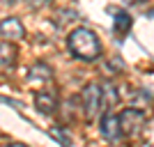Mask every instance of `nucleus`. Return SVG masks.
Returning a JSON list of instances; mask_svg holds the SVG:
<instances>
[{
    "instance_id": "423d86ee",
    "label": "nucleus",
    "mask_w": 154,
    "mask_h": 147,
    "mask_svg": "<svg viewBox=\"0 0 154 147\" xmlns=\"http://www.w3.org/2000/svg\"><path fill=\"white\" fill-rule=\"evenodd\" d=\"M0 30H2V37H5V41H9V39H23V35H26V30H23V23H21L16 16H5L2 19V23H0Z\"/></svg>"
},
{
    "instance_id": "6e6552de",
    "label": "nucleus",
    "mask_w": 154,
    "mask_h": 147,
    "mask_svg": "<svg viewBox=\"0 0 154 147\" xmlns=\"http://www.w3.org/2000/svg\"><path fill=\"white\" fill-rule=\"evenodd\" d=\"M2 71H7V69H12L14 67V62H16V51H14V46H9V41H5L2 39Z\"/></svg>"
},
{
    "instance_id": "9d476101",
    "label": "nucleus",
    "mask_w": 154,
    "mask_h": 147,
    "mask_svg": "<svg viewBox=\"0 0 154 147\" xmlns=\"http://www.w3.org/2000/svg\"><path fill=\"white\" fill-rule=\"evenodd\" d=\"M103 85V101H106V106L108 108H113L117 103V92H115V85L113 83H101Z\"/></svg>"
},
{
    "instance_id": "f03ea898",
    "label": "nucleus",
    "mask_w": 154,
    "mask_h": 147,
    "mask_svg": "<svg viewBox=\"0 0 154 147\" xmlns=\"http://www.w3.org/2000/svg\"><path fill=\"white\" fill-rule=\"evenodd\" d=\"M81 99H83L85 120H88V122L94 120V117L99 115L101 106L106 103V101H103V85H99V83H88V85L83 87V94H81Z\"/></svg>"
},
{
    "instance_id": "f257e3e1",
    "label": "nucleus",
    "mask_w": 154,
    "mask_h": 147,
    "mask_svg": "<svg viewBox=\"0 0 154 147\" xmlns=\"http://www.w3.org/2000/svg\"><path fill=\"white\" fill-rule=\"evenodd\" d=\"M67 48L76 60H83V62H92L101 55V41L88 28H76L71 32L67 37Z\"/></svg>"
},
{
    "instance_id": "9b49d317",
    "label": "nucleus",
    "mask_w": 154,
    "mask_h": 147,
    "mask_svg": "<svg viewBox=\"0 0 154 147\" xmlns=\"http://www.w3.org/2000/svg\"><path fill=\"white\" fill-rule=\"evenodd\" d=\"M48 133H51L53 138H55V140L60 142V145H64V147H71V140H69V136H67V133H62V131H60L58 127H51V129H48Z\"/></svg>"
},
{
    "instance_id": "4468645a",
    "label": "nucleus",
    "mask_w": 154,
    "mask_h": 147,
    "mask_svg": "<svg viewBox=\"0 0 154 147\" xmlns=\"http://www.w3.org/2000/svg\"><path fill=\"white\" fill-rule=\"evenodd\" d=\"M127 2H136V0H127Z\"/></svg>"
},
{
    "instance_id": "0eeeda50",
    "label": "nucleus",
    "mask_w": 154,
    "mask_h": 147,
    "mask_svg": "<svg viewBox=\"0 0 154 147\" xmlns=\"http://www.w3.org/2000/svg\"><path fill=\"white\" fill-rule=\"evenodd\" d=\"M113 30H115V35L124 37V35L131 30V16H129L127 12H117L115 14V26H113Z\"/></svg>"
},
{
    "instance_id": "f8f14e48",
    "label": "nucleus",
    "mask_w": 154,
    "mask_h": 147,
    "mask_svg": "<svg viewBox=\"0 0 154 147\" xmlns=\"http://www.w3.org/2000/svg\"><path fill=\"white\" fill-rule=\"evenodd\" d=\"M46 0H28V5L30 7H39V5H44Z\"/></svg>"
},
{
    "instance_id": "7ed1b4c3",
    "label": "nucleus",
    "mask_w": 154,
    "mask_h": 147,
    "mask_svg": "<svg viewBox=\"0 0 154 147\" xmlns=\"http://www.w3.org/2000/svg\"><path fill=\"white\" fill-rule=\"evenodd\" d=\"M145 113H143L140 108H127V110H122L120 113V124H122V131L124 133H129V136H134V133H138L143 129V124H145Z\"/></svg>"
},
{
    "instance_id": "39448f33",
    "label": "nucleus",
    "mask_w": 154,
    "mask_h": 147,
    "mask_svg": "<svg viewBox=\"0 0 154 147\" xmlns=\"http://www.w3.org/2000/svg\"><path fill=\"white\" fill-rule=\"evenodd\" d=\"M35 106H37L39 113L51 115L58 108V94L53 90H39V92H35Z\"/></svg>"
},
{
    "instance_id": "1a4fd4ad",
    "label": "nucleus",
    "mask_w": 154,
    "mask_h": 147,
    "mask_svg": "<svg viewBox=\"0 0 154 147\" xmlns=\"http://www.w3.org/2000/svg\"><path fill=\"white\" fill-rule=\"evenodd\" d=\"M51 78V69L46 67V64L37 62V64H32V69H30V81H48Z\"/></svg>"
},
{
    "instance_id": "2eb2a0df",
    "label": "nucleus",
    "mask_w": 154,
    "mask_h": 147,
    "mask_svg": "<svg viewBox=\"0 0 154 147\" xmlns=\"http://www.w3.org/2000/svg\"><path fill=\"white\" fill-rule=\"evenodd\" d=\"M5 2H14V0H5Z\"/></svg>"
},
{
    "instance_id": "ddd939ff",
    "label": "nucleus",
    "mask_w": 154,
    "mask_h": 147,
    "mask_svg": "<svg viewBox=\"0 0 154 147\" xmlns=\"http://www.w3.org/2000/svg\"><path fill=\"white\" fill-rule=\"evenodd\" d=\"M2 147H26V145H21V142H5Z\"/></svg>"
},
{
    "instance_id": "20e7f679",
    "label": "nucleus",
    "mask_w": 154,
    "mask_h": 147,
    "mask_svg": "<svg viewBox=\"0 0 154 147\" xmlns=\"http://www.w3.org/2000/svg\"><path fill=\"white\" fill-rule=\"evenodd\" d=\"M99 131H101V136L106 140H120L124 136L122 124H120V115H115V113L108 110V113L101 117V122H99Z\"/></svg>"
}]
</instances>
